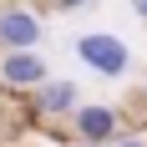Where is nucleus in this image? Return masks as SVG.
Wrapping results in <instances>:
<instances>
[{
  "label": "nucleus",
  "mask_w": 147,
  "mask_h": 147,
  "mask_svg": "<svg viewBox=\"0 0 147 147\" xmlns=\"http://www.w3.org/2000/svg\"><path fill=\"white\" fill-rule=\"evenodd\" d=\"M76 61L86 66L91 76H102V81H122V76L132 71V46L122 41L117 30H81L71 41Z\"/></svg>",
  "instance_id": "1"
},
{
  "label": "nucleus",
  "mask_w": 147,
  "mask_h": 147,
  "mask_svg": "<svg viewBox=\"0 0 147 147\" xmlns=\"http://www.w3.org/2000/svg\"><path fill=\"white\" fill-rule=\"evenodd\" d=\"M66 122L76 127L81 142H96V147H112L117 132H122V112L107 107V102H76V112H71Z\"/></svg>",
  "instance_id": "4"
},
{
  "label": "nucleus",
  "mask_w": 147,
  "mask_h": 147,
  "mask_svg": "<svg viewBox=\"0 0 147 147\" xmlns=\"http://www.w3.org/2000/svg\"><path fill=\"white\" fill-rule=\"evenodd\" d=\"M127 5H132V15H137V20H147V0H127Z\"/></svg>",
  "instance_id": "8"
},
{
  "label": "nucleus",
  "mask_w": 147,
  "mask_h": 147,
  "mask_svg": "<svg viewBox=\"0 0 147 147\" xmlns=\"http://www.w3.org/2000/svg\"><path fill=\"white\" fill-rule=\"evenodd\" d=\"M51 76V61L41 51H0V91L10 96H30Z\"/></svg>",
  "instance_id": "3"
},
{
  "label": "nucleus",
  "mask_w": 147,
  "mask_h": 147,
  "mask_svg": "<svg viewBox=\"0 0 147 147\" xmlns=\"http://www.w3.org/2000/svg\"><path fill=\"white\" fill-rule=\"evenodd\" d=\"M46 5H51V10H61V15H71V10H86L91 0H46Z\"/></svg>",
  "instance_id": "6"
},
{
  "label": "nucleus",
  "mask_w": 147,
  "mask_h": 147,
  "mask_svg": "<svg viewBox=\"0 0 147 147\" xmlns=\"http://www.w3.org/2000/svg\"><path fill=\"white\" fill-rule=\"evenodd\" d=\"M76 102H81V91H76L71 76H46L41 86L30 91V117H46V122H56V117H71Z\"/></svg>",
  "instance_id": "5"
},
{
  "label": "nucleus",
  "mask_w": 147,
  "mask_h": 147,
  "mask_svg": "<svg viewBox=\"0 0 147 147\" xmlns=\"http://www.w3.org/2000/svg\"><path fill=\"white\" fill-rule=\"evenodd\" d=\"M46 41V20L20 0L0 5V51H41Z\"/></svg>",
  "instance_id": "2"
},
{
  "label": "nucleus",
  "mask_w": 147,
  "mask_h": 147,
  "mask_svg": "<svg viewBox=\"0 0 147 147\" xmlns=\"http://www.w3.org/2000/svg\"><path fill=\"white\" fill-rule=\"evenodd\" d=\"M112 147H147V137H137V132H117V142Z\"/></svg>",
  "instance_id": "7"
}]
</instances>
